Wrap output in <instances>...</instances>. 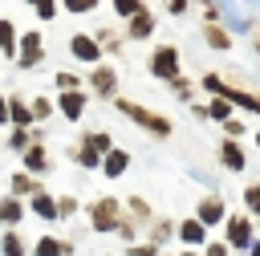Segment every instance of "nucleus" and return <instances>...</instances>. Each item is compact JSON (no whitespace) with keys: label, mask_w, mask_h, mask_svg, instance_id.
<instances>
[{"label":"nucleus","mask_w":260,"mask_h":256,"mask_svg":"<svg viewBox=\"0 0 260 256\" xmlns=\"http://www.w3.org/2000/svg\"><path fill=\"white\" fill-rule=\"evenodd\" d=\"M228 244H236V248H248V244H252V219H244V215L228 219Z\"/></svg>","instance_id":"4"},{"label":"nucleus","mask_w":260,"mask_h":256,"mask_svg":"<svg viewBox=\"0 0 260 256\" xmlns=\"http://www.w3.org/2000/svg\"><path fill=\"white\" fill-rule=\"evenodd\" d=\"M81 146H89L93 154H110V134H85Z\"/></svg>","instance_id":"17"},{"label":"nucleus","mask_w":260,"mask_h":256,"mask_svg":"<svg viewBox=\"0 0 260 256\" xmlns=\"http://www.w3.org/2000/svg\"><path fill=\"white\" fill-rule=\"evenodd\" d=\"M0 49H4V53H16V33H12L8 20H0Z\"/></svg>","instance_id":"19"},{"label":"nucleus","mask_w":260,"mask_h":256,"mask_svg":"<svg viewBox=\"0 0 260 256\" xmlns=\"http://www.w3.org/2000/svg\"><path fill=\"white\" fill-rule=\"evenodd\" d=\"M4 248H0V256H24V248H20V240H16V232H8L4 240H0Z\"/></svg>","instance_id":"21"},{"label":"nucleus","mask_w":260,"mask_h":256,"mask_svg":"<svg viewBox=\"0 0 260 256\" xmlns=\"http://www.w3.org/2000/svg\"><path fill=\"white\" fill-rule=\"evenodd\" d=\"M65 252H69V244H61V240H53V236L37 240V256H65Z\"/></svg>","instance_id":"12"},{"label":"nucleus","mask_w":260,"mask_h":256,"mask_svg":"<svg viewBox=\"0 0 260 256\" xmlns=\"http://www.w3.org/2000/svg\"><path fill=\"white\" fill-rule=\"evenodd\" d=\"M32 118H49V102H45V98L32 102Z\"/></svg>","instance_id":"29"},{"label":"nucleus","mask_w":260,"mask_h":256,"mask_svg":"<svg viewBox=\"0 0 260 256\" xmlns=\"http://www.w3.org/2000/svg\"><path fill=\"white\" fill-rule=\"evenodd\" d=\"M8 146H16V150H20V146H28V134H24V130H12V138H8Z\"/></svg>","instance_id":"30"},{"label":"nucleus","mask_w":260,"mask_h":256,"mask_svg":"<svg viewBox=\"0 0 260 256\" xmlns=\"http://www.w3.org/2000/svg\"><path fill=\"white\" fill-rule=\"evenodd\" d=\"M8 118H12L16 126H28V122H32V110H24V106L12 98V102H8Z\"/></svg>","instance_id":"16"},{"label":"nucleus","mask_w":260,"mask_h":256,"mask_svg":"<svg viewBox=\"0 0 260 256\" xmlns=\"http://www.w3.org/2000/svg\"><path fill=\"white\" fill-rule=\"evenodd\" d=\"M69 49H73V57H81V61H98V57H102L98 41H93V37H81V33L69 41Z\"/></svg>","instance_id":"5"},{"label":"nucleus","mask_w":260,"mask_h":256,"mask_svg":"<svg viewBox=\"0 0 260 256\" xmlns=\"http://www.w3.org/2000/svg\"><path fill=\"white\" fill-rule=\"evenodd\" d=\"M81 110H85V98H81L77 89H65V93H61V114H65V118H81Z\"/></svg>","instance_id":"8"},{"label":"nucleus","mask_w":260,"mask_h":256,"mask_svg":"<svg viewBox=\"0 0 260 256\" xmlns=\"http://www.w3.org/2000/svg\"><path fill=\"white\" fill-rule=\"evenodd\" d=\"M114 8H118L122 16H130V20H134V16L142 12V4H138V0H114Z\"/></svg>","instance_id":"23"},{"label":"nucleus","mask_w":260,"mask_h":256,"mask_svg":"<svg viewBox=\"0 0 260 256\" xmlns=\"http://www.w3.org/2000/svg\"><path fill=\"white\" fill-rule=\"evenodd\" d=\"M207 256H228V244H211V248H207Z\"/></svg>","instance_id":"32"},{"label":"nucleus","mask_w":260,"mask_h":256,"mask_svg":"<svg viewBox=\"0 0 260 256\" xmlns=\"http://www.w3.org/2000/svg\"><path fill=\"white\" fill-rule=\"evenodd\" d=\"M219 158H223V163H228L232 171H240V167H244V150H240L236 142H223V150H219Z\"/></svg>","instance_id":"13"},{"label":"nucleus","mask_w":260,"mask_h":256,"mask_svg":"<svg viewBox=\"0 0 260 256\" xmlns=\"http://www.w3.org/2000/svg\"><path fill=\"white\" fill-rule=\"evenodd\" d=\"M252 256H260V244H252Z\"/></svg>","instance_id":"34"},{"label":"nucleus","mask_w":260,"mask_h":256,"mask_svg":"<svg viewBox=\"0 0 260 256\" xmlns=\"http://www.w3.org/2000/svg\"><path fill=\"white\" fill-rule=\"evenodd\" d=\"M244 203H248V211H256L260 215V187L252 183V187H244Z\"/></svg>","instance_id":"24"},{"label":"nucleus","mask_w":260,"mask_h":256,"mask_svg":"<svg viewBox=\"0 0 260 256\" xmlns=\"http://www.w3.org/2000/svg\"><path fill=\"white\" fill-rule=\"evenodd\" d=\"M118 110L130 114L138 126H146V130H154V134H167V130H171L167 118H158V114H150V110H142V106H134V102H118Z\"/></svg>","instance_id":"1"},{"label":"nucleus","mask_w":260,"mask_h":256,"mask_svg":"<svg viewBox=\"0 0 260 256\" xmlns=\"http://www.w3.org/2000/svg\"><path fill=\"white\" fill-rule=\"evenodd\" d=\"M207 41H211V45H215V49H228V37H223V33H219V28H207Z\"/></svg>","instance_id":"26"},{"label":"nucleus","mask_w":260,"mask_h":256,"mask_svg":"<svg viewBox=\"0 0 260 256\" xmlns=\"http://www.w3.org/2000/svg\"><path fill=\"white\" fill-rule=\"evenodd\" d=\"M150 69H154L158 77H167V81H179V53H175V49H158L154 61H150Z\"/></svg>","instance_id":"2"},{"label":"nucleus","mask_w":260,"mask_h":256,"mask_svg":"<svg viewBox=\"0 0 260 256\" xmlns=\"http://www.w3.org/2000/svg\"><path fill=\"white\" fill-rule=\"evenodd\" d=\"M32 211H37L41 219H57V215H61V211H57V199H49V195H41V191L32 195Z\"/></svg>","instance_id":"11"},{"label":"nucleus","mask_w":260,"mask_h":256,"mask_svg":"<svg viewBox=\"0 0 260 256\" xmlns=\"http://www.w3.org/2000/svg\"><path fill=\"white\" fill-rule=\"evenodd\" d=\"M20 215H24V207H20V199H16V195L0 203V219H4V223H16Z\"/></svg>","instance_id":"14"},{"label":"nucleus","mask_w":260,"mask_h":256,"mask_svg":"<svg viewBox=\"0 0 260 256\" xmlns=\"http://www.w3.org/2000/svg\"><path fill=\"white\" fill-rule=\"evenodd\" d=\"M24 163H28V171H45V167H49V158H45V150H41V146H28Z\"/></svg>","instance_id":"18"},{"label":"nucleus","mask_w":260,"mask_h":256,"mask_svg":"<svg viewBox=\"0 0 260 256\" xmlns=\"http://www.w3.org/2000/svg\"><path fill=\"white\" fill-rule=\"evenodd\" d=\"M256 142H260V134H256Z\"/></svg>","instance_id":"36"},{"label":"nucleus","mask_w":260,"mask_h":256,"mask_svg":"<svg viewBox=\"0 0 260 256\" xmlns=\"http://www.w3.org/2000/svg\"><path fill=\"white\" fill-rule=\"evenodd\" d=\"M219 219H223V203H219L215 195H211V199H203V203H199V223L207 228V223H219Z\"/></svg>","instance_id":"9"},{"label":"nucleus","mask_w":260,"mask_h":256,"mask_svg":"<svg viewBox=\"0 0 260 256\" xmlns=\"http://www.w3.org/2000/svg\"><path fill=\"white\" fill-rule=\"evenodd\" d=\"M37 61H41V37L24 33L20 37V65H37Z\"/></svg>","instance_id":"6"},{"label":"nucleus","mask_w":260,"mask_h":256,"mask_svg":"<svg viewBox=\"0 0 260 256\" xmlns=\"http://www.w3.org/2000/svg\"><path fill=\"white\" fill-rule=\"evenodd\" d=\"M207 114H211V118H223V122H228V114H232V102H223V98H219V102H211V110H207Z\"/></svg>","instance_id":"25"},{"label":"nucleus","mask_w":260,"mask_h":256,"mask_svg":"<svg viewBox=\"0 0 260 256\" xmlns=\"http://www.w3.org/2000/svg\"><path fill=\"white\" fill-rule=\"evenodd\" d=\"M93 4H98V0H65L69 12H85V8H93Z\"/></svg>","instance_id":"27"},{"label":"nucleus","mask_w":260,"mask_h":256,"mask_svg":"<svg viewBox=\"0 0 260 256\" xmlns=\"http://www.w3.org/2000/svg\"><path fill=\"white\" fill-rule=\"evenodd\" d=\"M150 28H154V20H150L146 12H138V16L130 20V37H150Z\"/></svg>","instance_id":"15"},{"label":"nucleus","mask_w":260,"mask_h":256,"mask_svg":"<svg viewBox=\"0 0 260 256\" xmlns=\"http://www.w3.org/2000/svg\"><path fill=\"white\" fill-rule=\"evenodd\" d=\"M126 163H130V158H126V150H110V154L102 158V171L114 179V175H122V171H126Z\"/></svg>","instance_id":"10"},{"label":"nucleus","mask_w":260,"mask_h":256,"mask_svg":"<svg viewBox=\"0 0 260 256\" xmlns=\"http://www.w3.org/2000/svg\"><path fill=\"white\" fill-rule=\"evenodd\" d=\"M32 4H41V0H32Z\"/></svg>","instance_id":"37"},{"label":"nucleus","mask_w":260,"mask_h":256,"mask_svg":"<svg viewBox=\"0 0 260 256\" xmlns=\"http://www.w3.org/2000/svg\"><path fill=\"white\" fill-rule=\"evenodd\" d=\"M57 85H61V89H77V77H73V73H57Z\"/></svg>","instance_id":"28"},{"label":"nucleus","mask_w":260,"mask_h":256,"mask_svg":"<svg viewBox=\"0 0 260 256\" xmlns=\"http://www.w3.org/2000/svg\"><path fill=\"white\" fill-rule=\"evenodd\" d=\"M183 256H195V252H183Z\"/></svg>","instance_id":"35"},{"label":"nucleus","mask_w":260,"mask_h":256,"mask_svg":"<svg viewBox=\"0 0 260 256\" xmlns=\"http://www.w3.org/2000/svg\"><path fill=\"white\" fill-rule=\"evenodd\" d=\"M37 12H41V16H45V20H49V16H53V12H57V0H41V4H37Z\"/></svg>","instance_id":"31"},{"label":"nucleus","mask_w":260,"mask_h":256,"mask_svg":"<svg viewBox=\"0 0 260 256\" xmlns=\"http://www.w3.org/2000/svg\"><path fill=\"white\" fill-rule=\"evenodd\" d=\"M12 195H37V183H32L28 175H16V179H12Z\"/></svg>","instance_id":"20"},{"label":"nucleus","mask_w":260,"mask_h":256,"mask_svg":"<svg viewBox=\"0 0 260 256\" xmlns=\"http://www.w3.org/2000/svg\"><path fill=\"white\" fill-rule=\"evenodd\" d=\"M93 85H98L102 93H110V89H114V73H110V69H98V73H93Z\"/></svg>","instance_id":"22"},{"label":"nucleus","mask_w":260,"mask_h":256,"mask_svg":"<svg viewBox=\"0 0 260 256\" xmlns=\"http://www.w3.org/2000/svg\"><path fill=\"white\" fill-rule=\"evenodd\" d=\"M93 228H98V232L118 228V203H114V199H98V203H93Z\"/></svg>","instance_id":"3"},{"label":"nucleus","mask_w":260,"mask_h":256,"mask_svg":"<svg viewBox=\"0 0 260 256\" xmlns=\"http://www.w3.org/2000/svg\"><path fill=\"white\" fill-rule=\"evenodd\" d=\"M4 118H8V102L0 98V122H4Z\"/></svg>","instance_id":"33"},{"label":"nucleus","mask_w":260,"mask_h":256,"mask_svg":"<svg viewBox=\"0 0 260 256\" xmlns=\"http://www.w3.org/2000/svg\"><path fill=\"white\" fill-rule=\"evenodd\" d=\"M179 240H183V244H203V240H207V228H203L199 219H183V223H179Z\"/></svg>","instance_id":"7"}]
</instances>
